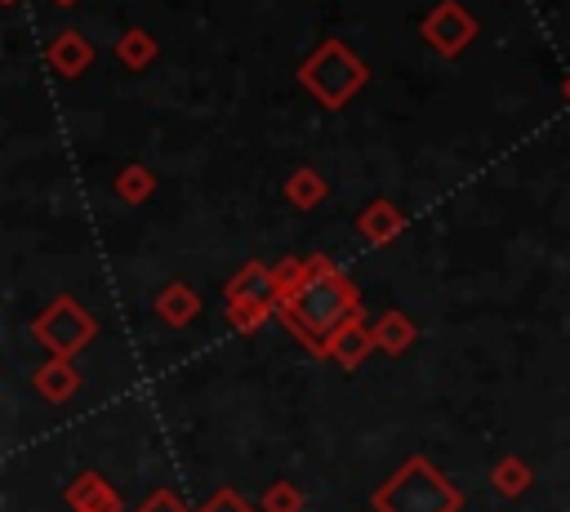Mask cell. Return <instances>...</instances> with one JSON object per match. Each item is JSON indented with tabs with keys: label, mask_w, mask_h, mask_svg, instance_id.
<instances>
[{
	"label": "cell",
	"mask_w": 570,
	"mask_h": 512,
	"mask_svg": "<svg viewBox=\"0 0 570 512\" xmlns=\"http://www.w3.org/2000/svg\"><path fill=\"white\" fill-rule=\"evenodd\" d=\"M361 312V294L356 285L325 258V254H307V280L276 307V316L294 329L298 343H307L316 356H325L330 334Z\"/></svg>",
	"instance_id": "6da1fadb"
},
{
	"label": "cell",
	"mask_w": 570,
	"mask_h": 512,
	"mask_svg": "<svg viewBox=\"0 0 570 512\" xmlns=\"http://www.w3.org/2000/svg\"><path fill=\"white\" fill-rule=\"evenodd\" d=\"M374 508L379 512H454L459 490L445 481V472L436 463L414 454V459L401 463V472H392L374 490Z\"/></svg>",
	"instance_id": "7a4b0ae2"
},
{
	"label": "cell",
	"mask_w": 570,
	"mask_h": 512,
	"mask_svg": "<svg viewBox=\"0 0 570 512\" xmlns=\"http://www.w3.org/2000/svg\"><path fill=\"white\" fill-rule=\"evenodd\" d=\"M370 80V67L343 45V40H321L303 62H298V85L325 107L338 111L347 107V98Z\"/></svg>",
	"instance_id": "3957f363"
},
{
	"label": "cell",
	"mask_w": 570,
	"mask_h": 512,
	"mask_svg": "<svg viewBox=\"0 0 570 512\" xmlns=\"http://www.w3.org/2000/svg\"><path fill=\"white\" fill-rule=\"evenodd\" d=\"M98 334V321L71 298V294H58L49 298V307L31 321V338L49 352V356H62V361H76V352H85Z\"/></svg>",
	"instance_id": "277c9868"
},
{
	"label": "cell",
	"mask_w": 570,
	"mask_h": 512,
	"mask_svg": "<svg viewBox=\"0 0 570 512\" xmlns=\"http://www.w3.org/2000/svg\"><path fill=\"white\" fill-rule=\"evenodd\" d=\"M476 18L459 4V0H441L428 18H423V27H419V36H423V45L428 49H436L441 58H459L472 40H476Z\"/></svg>",
	"instance_id": "5b68a950"
},
{
	"label": "cell",
	"mask_w": 570,
	"mask_h": 512,
	"mask_svg": "<svg viewBox=\"0 0 570 512\" xmlns=\"http://www.w3.org/2000/svg\"><path fill=\"white\" fill-rule=\"evenodd\" d=\"M370 352H379V343H374V325H370L361 312L347 316V321L330 334V343H325V356H330L338 370H356V365H365Z\"/></svg>",
	"instance_id": "8992f818"
},
{
	"label": "cell",
	"mask_w": 570,
	"mask_h": 512,
	"mask_svg": "<svg viewBox=\"0 0 570 512\" xmlns=\"http://www.w3.org/2000/svg\"><path fill=\"white\" fill-rule=\"evenodd\" d=\"M45 62H49L53 76L76 80V76L89 71V62H94V45H89L80 31H58V36L45 45Z\"/></svg>",
	"instance_id": "52a82bcc"
},
{
	"label": "cell",
	"mask_w": 570,
	"mask_h": 512,
	"mask_svg": "<svg viewBox=\"0 0 570 512\" xmlns=\"http://www.w3.org/2000/svg\"><path fill=\"white\" fill-rule=\"evenodd\" d=\"M401 227H405V209L392 205L387 196H374L356 218V232L365 245H387L392 236H401Z\"/></svg>",
	"instance_id": "ba28073f"
},
{
	"label": "cell",
	"mask_w": 570,
	"mask_h": 512,
	"mask_svg": "<svg viewBox=\"0 0 570 512\" xmlns=\"http://www.w3.org/2000/svg\"><path fill=\"white\" fill-rule=\"evenodd\" d=\"M31 387H36L49 405H62V401H71V396L80 392V370H76L71 361H62V356H49L45 365L31 370Z\"/></svg>",
	"instance_id": "9c48e42d"
},
{
	"label": "cell",
	"mask_w": 570,
	"mask_h": 512,
	"mask_svg": "<svg viewBox=\"0 0 570 512\" xmlns=\"http://www.w3.org/2000/svg\"><path fill=\"white\" fill-rule=\"evenodd\" d=\"M67 503L76 512H120V494L98 476V472H80L67 485Z\"/></svg>",
	"instance_id": "30bf717a"
},
{
	"label": "cell",
	"mask_w": 570,
	"mask_h": 512,
	"mask_svg": "<svg viewBox=\"0 0 570 512\" xmlns=\"http://www.w3.org/2000/svg\"><path fill=\"white\" fill-rule=\"evenodd\" d=\"M156 316L178 329V325H187V321L200 316V294H196L187 280H174V285H165V289L156 294Z\"/></svg>",
	"instance_id": "8fae6325"
},
{
	"label": "cell",
	"mask_w": 570,
	"mask_h": 512,
	"mask_svg": "<svg viewBox=\"0 0 570 512\" xmlns=\"http://www.w3.org/2000/svg\"><path fill=\"white\" fill-rule=\"evenodd\" d=\"M223 294H227V303H232V298H272V303H276L272 267H267V263H254V258H249L245 267H236V272L227 276Z\"/></svg>",
	"instance_id": "7c38bea8"
},
{
	"label": "cell",
	"mask_w": 570,
	"mask_h": 512,
	"mask_svg": "<svg viewBox=\"0 0 570 512\" xmlns=\"http://www.w3.org/2000/svg\"><path fill=\"white\" fill-rule=\"evenodd\" d=\"M414 338H419V325H414L401 307H387V312L374 321V343H379V352H387V356H401Z\"/></svg>",
	"instance_id": "4fadbf2b"
},
{
	"label": "cell",
	"mask_w": 570,
	"mask_h": 512,
	"mask_svg": "<svg viewBox=\"0 0 570 512\" xmlns=\"http://www.w3.org/2000/svg\"><path fill=\"white\" fill-rule=\"evenodd\" d=\"M325 178H321V169H312V165H298L289 178H285V200L294 205V209H316L321 200H325Z\"/></svg>",
	"instance_id": "5bb4252c"
},
{
	"label": "cell",
	"mask_w": 570,
	"mask_h": 512,
	"mask_svg": "<svg viewBox=\"0 0 570 512\" xmlns=\"http://www.w3.org/2000/svg\"><path fill=\"white\" fill-rule=\"evenodd\" d=\"M156 53H160V45H156V36H151V31H142V27H129V31H120V40H116V58H120L129 71L151 67V62H156Z\"/></svg>",
	"instance_id": "9a60e30c"
},
{
	"label": "cell",
	"mask_w": 570,
	"mask_h": 512,
	"mask_svg": "<svg viewBox=\"0 0 570 512\" xmlns=\"http://www.w3.org/2000/svg\"><path fill=\"white\" fill-rule=\"evenodd\" d=\"M272 312H276L272 298H232V303H227V325H232L236 334H254V329L267 325Z\"/></svg>",
	"instance_id": "2e32d148"
},
{
	"label": "cell",
	"mask_w": 570,
	"mask_h": 512,
	"mask_svg": "<svg viewBox=\"0 0 570 512\" xmlns=\"http://www.w3.org/2000/svg\"><path fill=\"white\" fill-rule=\"evenodd\" d=\"M111 187H116V196H120L125 205H142V200H151V191H156V174H151L147 165H125Z\"/></svg>",
	"instance_id": "e0dca14e"
},
{
	"label": "cell",
	"mask_w": 570,
	"mask_h": 512,
	"mask_svg": "<svg viewBox=\"0 0 570 512\" xmlns=\"http://www.w3.org/2000/svg\"><path fill=\"white\" fill-rule=\"evenodd\" d=\"M530 467H525V459H517V454H503L494 467H490V485L499 490V494H521L525 485H530Z\"/></svg>",
	"instance_id": "ac0fdd59"
},
{
	"label": "cell",
	"mask_w": 570,
	"mask_h": 512,
	"mask_svg": "<svg viewBox=\"0 0 570 512\" xmlns=\"http://www.w3.org/2000/svg\"><path fill=\"white\" fill-rule=\"evenodd\" d=\"M307 280V254L303 258H281L276 267H272V285H276V307L298 289Z\"/></svg>",
	"instance_id": "d6986e66"
},
{
	"label": "cell",
	"mask_w": 570,
	"mask_h": 512,
	"mask_svg": "<svg viewBox=\"0 0 570 512\" xmlns=\"http://www.w3.org/2000/svg\"><path fill=\"white\" fill-rule=\"evenodd\" d=\"M263 508H267V512H298V508H303V494H298L289 481H272L267 494H263Z\"/></svg>",
	"instance_id": "ffe728a7"
},
{
	"label": "cell",
	"mask_w": 570,
	"mask_h": 512,
	"mask_svg": "<svg viewBox=\"0 0 570 512\" xmlns=\"http://www.w3.org/2000/svg\"><path fill=\"white\" fill-rule=\"evenodd\" d=\"M196 512H249V503L236 490H214V499L205 508H196Z\"/></svg>",
	"instance_id": "44dd1931"
},
{
	"label": "cell",
	"mask_w": 570,
	"mask_h": 512,
	"mask_svg": "<svg viewBox=\"0 0 570 512\" xmlns=\"http://www.w3.org/2000/svg\"><path fill=\"white\" fill-rule=\"evenodd\" d=\"M138 512H187V508H183V499H178L174 490H156Z\"/></svg>",
	"instance_id": "7402d4cb"
},
{
	"label": "cell",
	"mask_w": 570,
	"mask_h": 512,
	"mask_svg": "<svg viewBox=\"0 0 570 512\" xmlns=\"http://www.w3.org/2000/svg\"><path fill=\"white\" fill-rule=\"evenodd\" d=\"M561 98L570 102V71H566V80H561Z\"/></svg>",
	"instance_id": "603a6c76"
},
{
	"label": "cell",
	"mask_w": 570,
	"mask_h": 512,
	"mask_svg": "<svg viewBox=\"0 0 570 512\" xmlns=\"http://www.w3.org/2000/svg\"><path fill=\"white\" fill-rule=\"evenodd\" d=\"M53 4H76V0H53Z\"/></svg>",
	"instance_id": "cb8c5ba5"
},
{
	"label": "cell",
	"mask_w": 570,
	"mask_h": 512,
	"mask_svg": "<svg viewBox=\"0 0 570 512\" xmlns=\"http://www.w3.org/2000/svg\"><path fill=\"white\" fill-rule=\"evenodd\" d=\"M4 4H18V0H4Z\"/></svg>",
	"instance_id": "d4e9b609"
}]
</instances>
